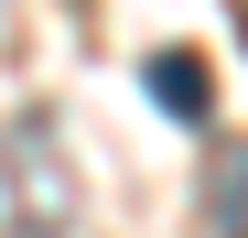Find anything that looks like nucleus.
Returning <instances> with one entry per match:
<instances>
[{
    "label": "nucleus",
    "mask_w": 248,
    "mask_h": 238,
    "mask_svg": "<svg viewBox=\"0 0 248 238\" xmlns=\"http://www.w3.org/2000/svg\"><path fill=\"white\" fill-rule=\"evenodd\" d=\"M0 206H11L22 238H65L76 227V163H65V119L22 108L0 130Z\"/></svg>",
    "instance_id": "obj_1"
},
{
    "label": "nucleus",
    "mask_w": 248,
    "mask_h": 238,
    "mask_svg": "<svg viewBox=\"0 0 248 238\" xmlns=\"http://www.w3.org/2000/svg\"><path fill=\"white\" fill-rule=\"evenodd\" d=\"M151 108L184 119V130H205V108H216V98H205V65L194 54H151Z\"/></svg>",
    "instance_id": "obj_2"
},
{
    "label": "nucleus",
    "mask_w": 248,
    "mask_h": 238,
    "mask_svg": "<svg viewBox=\"0 0 248 238\" xmlns=\"http://www.w3.org/2000/svg\"><path fill=\"white\" fill-rule=\"evenodd\" d=\"M205 206H216V227H227V238H248V141H227V152H216V195H205Z\"/></svg>",
    "instance_id": "obj_3"
}]
</instances>
